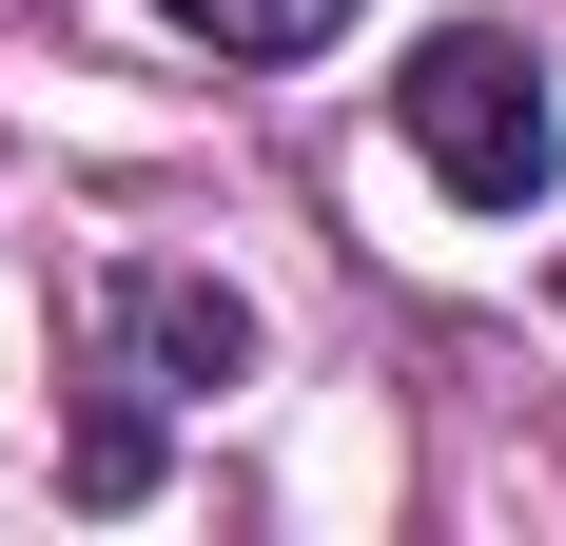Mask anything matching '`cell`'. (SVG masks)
Listing matches in <instances>:
<instances>
[{
    "label": "cell",
    "mask_w": 566,
    "mask_h": 546,
    "mask_svg": "<svg viewBox=\"0 0 566 546\" xmlns=\"http://www.w3.org/2000/svg\"><path fill=\"white\" fill-rule=\"evenodd\" d=\"M391 137L450 176L469 216H527V196L566 176V137H547V59H527L509 20H430V40H410V78H391Z\"/></svg>",
    "instance_id": "obj_1"
},
{
    "label": "cell",
    "mask_w": 566,
    "mask_h": 546,
    "mask_svg": "<svg viewBox=\"0 0 566 546\" xmlns=\"http://www.w3.org/2000/svg\"><path fill=\"white\" fill-rule=\"evenodd\" d=\"M98 313H117V371H137V390H234V371H254V313H234L216 273H176V254H137Z\"/></svg>",
    "instance_id": "obj_2"
},
{
    "label": "cell",
    "mask_w": 566,
    "mask_h": 546,
    "mask_svg": "<svg viewBox=\"0 0 566 546\" xmlns=\"http://www.w3.org/2000/svg\"><path fill=\"white\" fill-rule=\"evenodd\" d=\"M157 20H176V40H216V59H313L352 0H157Z\"/></svg>",
    "instance_id": "obj_3"
}]
</instances>
